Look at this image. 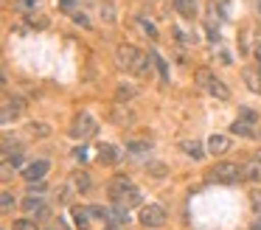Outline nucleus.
Listing matches in <instances>:
<instances>
[{
    "label": "nucleus",
    "instance_id": "obj_1",
    "mask_svg": "<svg viewBox=\"0 0 261 230\" xmlns=\"http://www.w3.org/2000/svg\"><path fill=\"white\" fill-rule=\"evenodd\" d=\"M115 59H118V67H124L126 73H135V76H146L149 65H152V56H146L135 45H118Z\"/></svg>",
    "mask_w": 261,
    "mask_h": 230
},
{
    "label": "nucleus",
    "instance_id": "obj_2",
    "mask_svg": "<svg viewBox=\"0 0 261 230\" xmlns=\"http://www.w3.org/2000/svg\"><path fill=\"white\" fill-rule=\"evenodd\" d=\"M239 180H244V166L239 163H216L214 168H208V183H216V185H236Z\"/></svg>",
    "mask_w": 261,
    "mask_h": 230
},
{
    "label": "nucleus",
    "instance_id": "obj_3",
    "mask_svg": "<svg viewBox=\"0 0 261 230\" xmlns=\"http://www.w3.org/2000/svg\"><path fill=\"white\" fill-rule=\"evenodd\" d=\"M194 79H197V84L205 90V93L216 95V98H222V101L230 98V90L225 87V82H222L219 76H214L208 67H197V70H194Z\"/></svg>",
    "mask_w": 261,
    "mask_h": 230
},
{
    "label": "nucleus",
    "instance_id": "obj_4",
    "mask_svg": "<svg viewBox=\"0 0 261 230\" xmlns=\"http://www.w3.org/2000/svg\"><path fill=\"white\" fill-rule=\"evenodd\" d=\"M70 135L79 140H87V138H96L98 135V123L93 115H87V112H82V115L73 118V126H70Z\"/></svg>",
    "mask_w": 261,
    "mask_h": 230
},
{
    "label": "nucleus",
    "instance_id": "obj_5",
    "mask_svg": "<svg viewBox=\"0 0 261 230\" xmlns=\"http://www.w3.org/2000/svg\"><path fill=\"white\" fill-rule=\"evenodd\" d=\"M141 224L146 230H158L166 224V208L163 205H143L141 208Z\"/></svg>",
    "mask_w": 261,
    "mask_h": 230
},
{
    "label": "nucleus",
    "instance_id": "obj_6",
    "mask_svg": "<svg viewBox=\"0 0 261 230\" xmlns=\"http://www.w3.org/2000/svg\"><path fill=\"white\" fill-rule=\"evenodd\" d=\"M48 171H51V163H48V160H31L20 174H23V180H25L29 185H34V183H42Z\"/></svg>",
    "mask_w": 261,
    "mask_h": 230
},
{
    "label": "nucleus",
    "instance_id": "obj_7",
    "mask_svg": "<svg viewBox=\"0 0 261 230\" xmlns=\"http://www.w3.org/2000/svg\"><path fill=\"white\" fill-rule=\"evenodd\" d=\"M129 188H132V177H129V174H115V177L107 183V194H110V199H113V202H118Z\"/></svg>",
    "mask_w": 261,
    "mask_h": 230
},
{
    "label": "nucleus",
    "instance_id": "obj_8",
    "mask_svg": "<svg viewBox=\"0 0 261 230\" xmlns=\"http://www.w3.org/2000/svg\"><path fill=\"white\" fill-rule=\"evenodd\" d=\"M20 208H23L29 216H37V219H48V213H51V211H48V205L42 202V196H25Z\"/></svg>",
    "mask_w": 261,
    "mask_h": 230
},
{
    "label": "nucleus",
    "instance_id": "obj_9",
    "mask_svg": "<svg viewBox=\"0 0 261 230\" xmlns=\"http://www.w3.org/2000/svg\"><path fill=\"white\" fill-rule=\"evenodd\" d=\"M121 160V149L113 143H104L98 146V163H104V166H115V163Z\"/></svg>",
    "mask_w": 261,
    "mask_h": 230
},
{
    "label": "nucleus",
    "instance_id": "obj_10",
    "mask_svg": "<svg viewBox=\"0 0 261 230\" xmlns=\"http://www.w3.org/2000/svg\"><path fill=\"white\" fill-rule=\"evenodd\" d=\"M23 98H6L3 101V123H12V118H17L23 112Z\"/></svg>",
    "mask_w": 261,
    "mask_h": 230
},
{
    "label": "nucleus",
    "instance_id": "obj_11",
    "mask_svg": "<svg viewBox=\"0 0 261 230\" xmlns=\"http://www.w3.org/2000/svg\"><path fill=\"white\" fill-rule=\"evenodd\" d=\"M171 6H174V11L180 17H186V20H194V17H197V0H171Z\"/></svg>",
    "mask_w": 261,
    "mask_h": 230
},
{
    "label": "nucleus",
    "instance_id": "obj_12",
    "mask_svg": "<svg viewBox=\"0 0 261 230\" xmlns=\"http://www.w3.org/2000/svg\"><path fill=\"white\" fill-rule=\"evenodd\" d=\"M230 149V138L227 135H211L208 138V151L211 155H225Z\"/></svg>",
    "mask_w": 261,
    "mask_h": 230
},
{
    "label": "nucleus",
    "instance_id": "obj_13",
    "mask_svg": "<svg viewBox=\"0 0 261 230\" xmlns=\"http://www.w3.org/2000/svg\"><path fill=\"white\" fill-rule=\"evenodd\" d=\"M90 208H82V205H73V224L79 230H87L90 227Z\"/></svg>",
    "mask_w": 261,
    "mask_h": 230
},
{
    "label": "nucleus",
    "instance_id": "obj_14",
    "mask_svg": "<svg viewBox=\"0 0 261 230\" xmlns=\"http://www.w3.org/2000/svg\"><path fill=\"white\" fill-rule=\"evenodd\" d=\"M141 202H143V196H141V191H138V188H135V185H132V188H129V191H126V194H124V196H121V199H118V202H113V205H124V208H126V211H129V208H135V205H141Z\"/></svg>",
    "mask_w": 261,
    "mask_h": 230
},
{
    "label": "nucleus",
    "instance_id": "obj_15",
    "mask_svg": "<svg viewBox=\"0 0 261 230\" xmlns=\"http://www.w3.org/2000/svg\"><path fill=\"white\" fill-rule=\"evenodd\" d=\"M180 149L186 151L188 157H194V160H202V157H205V151H208V149H202V146H199L197 140H182V143H180Z\"/></svg>",
    "mask_w": 261,
    "mask_h": 230
},
{
    "label": "nucleus",
    "instance_id": "obj_16",
    "mask_svg": "<svg viewBox=\"0 0 261 230\" xmlns=\"http://www.w3.org/2000/svg\"><path fill=\"white\" fill-rule=\"evenodd\" d=\"M244 180H250V183H261V160H250L244 163Z\"/></svg>",
    "mask_w": 261,
    "mask_h": 230
},
{
    "label": "nucleus",
    "instance_id": "obj_17",
    "mask_svg": "<svg viewBox=\"0 0 261 230\" xmlns=\"http://www.w3.org/2000/svg\"><path fill=\"white\" fill-rule=\"evenodd\" d=\"M230 132L239 135V138H253L255 129H253V123H247V121H242V118H236V121H233V126H230Z\"/></svg>",
    "mask_w": 261,
    "mask_h": 230
},
{
    "label": "nucleus",
    "instance_id": "obj_18",
    "mask_svg": "<svg viewBox=\"0 0 261 230\" xmlns=\"http://www.w3.org/2000/svg\"><path fill=\"white\" fill-rule=\"evenodd\" d=\"M149 149H152V143H146V140H129V143H126V151H129L132 157L149 155Z\"/></svg>",
    "mask_w": 261,
    "mask_h": 230
},
{
    "label": "nucleus",
    "instance_id": "obj_19",
    "mask_svg": "<svg viewBox=\"0 0 261 230\" xmlns=\"http://www.w3.org/2000/svg\"><path fill=\"white\" fill-rule=\"evenodd\" d=\"M138 95V90L132 87V84H121L118 93H115V98H118V104H124V101H132Z\"/></svg>",
    "mask_w": 261,
    "mask_h": 230
},
{
    "label": "nucleus",
    "instance_id": "obj_20",
    "mask_svg": "<svg viewBox=\"0 0 261 230\" xmlns=\"http://www.w3.org/2000/svg\"><path fill=\"white\" fill-rule=\"evenodd\" d=\"M29 132L34 135V138H48V135H51V126L42 123V121H31L29 123Z\"/></svg>",
    "mask_w": 261,
    "mask_h": 230
},
{
    "label": "nucleus",
    "instance_id": "obj_21",
    "mask_svg": "<svg viewBox=\"0 0 261 230\" xmlns=\"http://www.w3.org/2000/svg\"><path fill=\"white\" fill-rule=\"evenodd\" d=\"M146 171L152 174V177H158V180H163L166 177V171H169V168H166V163H146Z\"/></svg>",
    "mask_w": 261,
    "mask_h": 230
},
{
    "label": "nucleus",
    "instance_id": "obj_22",
    "mask_svg": "<svg viewBox=\"0 0 261 230\" xmlns=\"http://www.w3.org/2000/svg\"><path fill=\"white\" fill-rule=\"evenodd\" d=\"M0 202H3V213H12L14 208H17V202H14V196H12V191H3V194H0Z\"/></svg>",
    "mask_w": 261,
    "mask_h": 230
},
{
    "label": "nucleus",
    "instance_id": "obj_23",
    "mask_svg": "<svg viewBox=\"0 0 261 230\" xmlns=\"http://www.w3.org/2000/svg\"><path fill=\"white\" fill-rule=\"evenodd\" d=\"M73 185H76L79 191H90V177H87L85 171H76V174H73Z\"/></svg>",
    "mask_w": 261,
    "mask_h": 230
},
{
    "label": "nucleus",
    "instance_id": "obj_24",
    "mask_svg": "<svg viewBox=\"0 0 261 230\" xmlns=\"http://www.w3.org/2000/svg\"><path fill=\"white\" fill-rule=\"evenodd\" d=\"M59 9L65 14H79V0H59Z\"/></svg>",
    "mask_w": 261,
    "mask_h": 230
},
{
    "label": "nucleus",
    "instance_id": "obj_25",
    "mask_svg": "<svg viewBox=\"0 0 261 230\" xmlns=\"http://www.w3.org/2000/svg\"><path fill=\"white\" fill-rule=\"evenodd\" d=\"M70 196H73V188H70V185H62V188L57 191V199H59V205H68V202H70Z\"/></svg>",
    "mask_w": 261,
    "mask_h": 230
},
{
    "label": "nucleus",
    "instance_id": "obj_26",
    "mask_svg": "<svg viewBox=\"0 0 261 230\" xmlns=\"http://www.w3.org/2000/svg\"><path fill=\"white\" fill-rule=\"evenodd\" d=\"M12 230H37V224H34V219H17L12 224Z\"/></svg>",
    "mask_w": 261,
    "mask_h": 230
},
{
    "label": "nucleus",
    "instance_id": "obj_27",
    "mask_svg": "<svg viewBox=\"0 0 261 230\" xmlns=\"http://www.w3.org/2000/svg\"><path fill=\"white\" fill-rule=\"evenodd\" d=\"M37 3H40V0H14V9L31 11V9H37Z\"/></svg>",
    "mask_w": 261,
    "mask_h": 230
},
{
    "label": "nucleus",
    "instance_id": "obj_28",
    "mask_svg": "<svg viewBox=\"0 0 261 230\" xmlns=\"http://www.w3.org/2000/svg\"><path fill=\"white\" fill-rule=\"evenodd\" d=\"M101 17L107 22H115V9H113V3H101Z\"/></svg>",
    "mask_w": 261,
    "mask_h": 230
},
{
    "label": "nucleus",
    "instance_id": "obj_29",
    "mask_svg": "<svg viewBox=\"0 0 261 230\" xmlns=\"http://www.w3.org/2000/svg\"><path fill=\"white\" fill-rule=\"evenodd\" d=\"M239 118H242V121H247V123H253V126H255V112H253V110H247V107H242V110H239Z\"/></svg>",
    "mask_w": 261,
    "mask_h": 230
},
{
    "label": "nucleus",
    "instance_id": "obj_30",
    "mask_svg": "<svg viewBox=\"0 0 261 230\" xmlns=\"http://www.w3.org/2000/svg\"><path fill=\"white\" fill-rule=\"evenodd\" d=\"M29 196H45V185H42V183H34V185L29 188Z\"/></svg>",
    "mask_w": 261,
    "mask_h": 230
},
{
    "label": "nucleus",
    "instance_id": "obj_31",
    "mask_svg": "<svg viewBox=\"0 0 261 230\" xmlns=\"http://www.w3.org/2000/svg\"><path fill=\"white\" fill-rule=\"evenodd\" d=\"M138 22H141V25H143V28H146V31H149V37H158V28H154L152 22L146 20V17H138Z\"/></svg>",
    "mask_w": 261,
    "mask_h": 230
},
{
    "label": "nucleus",
    "instance_id": "obj_32",
    "mask_svg": "<svg viewBox=\"0 0 261 230\" xmlns=\"http://www.w3.org/2000/svg\"><path fill=\"white\" fill-rule=\"evenodd\" d=\"M250 205H253V211H261V191H253V194H250Z\"/></svg>",
    "mask_w": 261,
    "mask_h": 230
},
{
    "label": "nucleus",
    "instance_id": "obj_33",
    "mask_svg": "<svg viewBox=\"0 0 261 230\" xmlns=\"http://www.w3.org/2000/svg\"><path fill=\"white\" fill-rule=\"evenodd\" d=\"M73 20H76V22H79V25H85V28H90V20H87V17H85V14H82V11H79V14H73Z\"/></svg>",
    "mask_w": 261,
    "mask_h": 230
},
{
    "label": "nucleus",
    "instance_id": "obj_34",
    "mask_svg": "<svg viewBox=\"0 0 261 230\" xmlns=\"http://www.w3.org/2000/svg\"><path fill=\"white\" fill-rule=\"evenodd\" d=\"M73 155H76V157H79V160H85V157H87V149H85V146H79V149H76V151H73Z\"/></svg>",
    "mask_w": 261,
    "mask_h": 230
},
{
    "label": "nucleus",
    "instance_id": "obj_35",
    "mask_svg": "<svg viewBox=\"0 0 261 230\" xmlns=\"http://www.w3.org/2000/svg\"><path fill=\"white\" fill-rule=\"evenodd\" d=\"M253 230H261V219H255V222H253Z\"/></svg>",
    "mask_w": 261,
    "mask_h": 230
},
{
    "label": "nucleus",
    "instance_id": "obj_36",
    "mask_svg": "<svg viewBox=\"0 0 261 230\" xmlns=\"http://www.w3.org/2000/svg\"><path fill=\"white\" fill-rule=\"evenodd\" d=\"M255 160H261V149H258V151H255Z\"/></svg>",
    "mask_w": 261,
    "mask_h": 230
},
{
    "label": "nucleus",
    "instance_id": "obj_37",
    "mask_svg": "<svg viewBox=\"0 0 261 230\" xmlns=\"http://www.w3.org/2000/svg\"><path fill=\"white\" fill-rule=\"evenodd\" d=\"M255 54H258V59H261V48H258V50H255Z\"/></svg>",
    "mask_w": 261,
    "mask_h": 230
},
{
    "label": "nucleus",
    "instance_id": "obj_38",
    "mask_svg": "<svg viewBox=\"0 0 261 230\" xmlns=\"http://www.w3.org/2000/svg\"><path fill=\"white\" fill-rule=\"evenodd\" d=\"M258 79H261V70H258Z\"/></svg>",
    "mask_w": 261,
    "mask_h": 230
}]
</instances>
